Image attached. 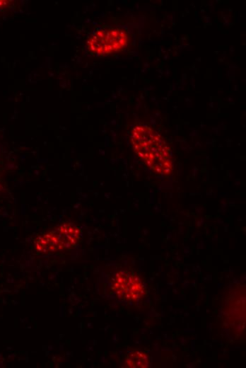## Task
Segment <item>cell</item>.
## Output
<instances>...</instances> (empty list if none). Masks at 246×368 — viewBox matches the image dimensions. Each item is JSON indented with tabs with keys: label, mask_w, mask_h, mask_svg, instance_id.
<instances>
[{
	"label": "cell",
	"mask_w": 246,
	"mask_h": 368,
	"mask_svg": "<svg viewBox=\"0 0 246 368\" xmlns=\"http://www.w3.org/2000/svg\"><path fill=\"white\" fill-rule=\"evenodd\" d=\"M80 229L71 223H64L54 230L38 236L36 250L41 253L56 252L73 247L80 237Z\"/></svg>",
	"instance_id": "6da1fadb"
},
{
	"label": "cell",
	"mask_w": 246,
	"mask_h": 368,
	"mask_svg": "<svg viewBox=\"0 0 246 368\" xmlns=\"http://www.w3.org/2000/svg\"><path fill=\"white\" fill-rule=\"evenodd\" d=\"M127 35L122 29L98 30L87 41L88 49L99 55H106L122 50L127 44Z\"/></svg>",
	"instance_id": "7a4b0ae2"
},
{
	"label": "cell",
	"mask_w": 246,
	"mask_h": 368,
	"mask_svg": "<svg viewBox=\"0 0 246 368\" xmlns=\"http://www.w3.org/2000/svg\"><path fill=\"white\" fill-rule=\"evenodd\" d=\"M112 289L119 298L128 301H136L145 294L139 277L125 271L119 272L115 275Z\"/></svg>",
	"instance_id": "3957f363"
},
{
	"label": "cell",
	"mask_w": 246,
	"mask_h": 368,
	"mask_svg": "<svg viewBox=\"0 0 246 368\" xmlns=\"http://www.w3.org/2000/svg\"><path fill=\"white\" fill-rule=\"evenodd\" d=\"M125 364L131 368H144L149 365V359L145 353L134 351L127 355Z\"/></svg>",
	"instance_id": "277c9868"
},
{
	"label": "cell",
	"mask_w": 246,
	"mask_h": 368,
	"mask_svg": "<svg viewBox=\"0 0 246 368\" xmlns=\"http://www.w3.org/2000/svg\"><path fill=\"white\" fill-rule=\"evenodd\" d=\"M6 2L5 1H0V7L2 6L3 5L6 4Z\"/></svg>",
	"instance_id": "5b68a950"
}]
</instances>
